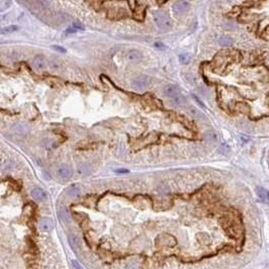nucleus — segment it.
I'll return each instance as SVG.
<instances>
[{
    "label": "nucleus",
    "instance_id": "obj_1",
    "mask_svg": "<svg viewBox=\"0 0 269 269\" xmlns=\"http://www.w3.org/2000/svg\"><path fill=\"white\" fill-rule=\"evenodd\" d=\"M154 20L156 23V26L162 30H169L172 29V20L165 12L158 11L154 14Z\"/></svg>",
    "mask_w": 269,
    "mask_h": 269
},
{
    "label": "nucleus",
    "instance_id": "obj_2",
    "mask_svg": "<svg viewBox=\"0 0 269 269\" xmlns=\"http://www.w3.org/2000/svg\"><path fill=\"white\" fill-rule=\"evenodd\" d=\"M150 84H151V80L146 75H140V76L135 77L131 82L132 88L137 91L146 90L150 86Z\"/></svg>",
    "mask_w": 269,
    "mask_h": 269
},
{
    "label": "nucleus",
    "instance_id": "obj_3",
    "mask_svg": "<svg viewBox=\"0 0 269 269\" xmlns=\"http://www.w3.org/2000/svg\"><path fill=\"white\" fill-rule=\"evenodd\" d=\"M163 93H164V95L166 96V97L170 99V98L175 97V96H177V95H179V94H180V90H179V88H178V86H177V85L169 84V85L165 86V87H164Z\"/></svg>",
    "mask_w": 269,
    "mask_h": 269
},
{
    "label": "nucleus",
    "instance_id": "obj_4",
    "mask_svg": "<svg viewBox=\"0 0 269 269\" xmlns=\"http://www.w3.org/2000/svg\"><path fill=\"white\" fill-rule=\"evenodd\" d=\"M188 7H189L188 1H186V0H180V1H177L173 5L172 9H173L174 13H176V14H182V13L187 11Z\"/></svg>",
    "mask_w": 269,
    "mask_h": 269
},
{
    "label": "nucleus",
    "instance_id": "obj_5",
    "mask_svg": "<svg viewBox=\"0 0 269 269\" xmlns=\"http://www.w3.org/2000/svg\"><path fill=\"white\" fill-rule=\"evenodd\" d=\"M57 174H58V176H59L61 179L67 180V179H70L71 178V176H72V174H73V172H72V169L69 167V166L63 165V166H61V167L57 170Z\"/></svg>",
    "mask_w": 269,
    "mask_h": 269
},
{
    "label": "nucleus",
    "instance_id": "obj_6",
    "mask_svg": "<svg viewBox=\"0 0 269 269\" xmlns=\"http://www.w3.org/2000/svg\"><path fill=\"white\" fill-rule=\"evenodd\" d=\"M30 194H32V198L35 200H37L38 202L45 201L47 199V193L41 188H34L32 190V192H30Z\"/></svg>",
    "mask_w": 269,
    "mask_h": 269
},
{
    "label": "nucleus",
    "instance_id": "obj_7",
    "mask_svg": "<svg viewBox=\"0 0 269 269\" xmlns=\"http://www.w3.org/2000/svg\"><path fill=\"white\" fill-rule=\"evenodd\" d=\"M256 194L262 202L269 204V190L265 189L264 187H257Z\"/></svg>",
    "mask_w": 269,
    "mask_h": 269
},
{
    "label": "nucleus",
    "instance_id": "obj_8",
    "mask_svg": "<svg viewBox=\"0 0 269 269\" xmlns=\"http://www.w3.org/2000/svg\"><path fill=\"white\" fill-rule=\"evenodd\" d=\"M172 106L174 107H180V106H183V105L186 104V98L184 97L182 94H179V95L175 96L173 98H170V101H169Z\"/></svg>",
    "mask_w": 269,
    "mask_h": 269
},
{
    "label": "nucleus",
    "instance_id": "obj_9",
    "mask_svg": "<svg viewBox=\"0 0 269 269\" xmlns=\"http://www.w3.org/2000/svg\"><path fill=\"white\" fill-rule=\"evenodd\" d=\"M142 58H143L142 54L139 51H137V50H131L127 54V59L130 62H139L140 60H142Z\"/></svg>",
    "mask_w": 269,
    "mask_h": 269
},
{
    "label": "nucleus",
    "instance_id": "obj_10",
    "mask_svg": "<svg viewBox=\"0 0 269 269\" xmlns=\"http://www.w3.org/2000/svg\"><path fill=\"white\" fill-rule=\"evenodd\" d=\"M34 66L38 69V70H41V69L45 68L47 66L45 57H43L41 55H38V56L34 59Z\"/></svg>",
    "mask_w": 269,
    "mask_h": 269
},
{
    "label": "nucleus",
    "instance_id": "obj_11",
    "mask_svg": "<svg viewBox=\"0 0 269 269\" xmlns=\"http://www.w3.org/2000/svg\"><path fill=\"white\" fill-rule=\"evenodd\" d=\"M59 218H60V220L62 221L63 223H65V224H69V223H70V221H71L70 213H69L67 209H65V207H62V209H60V210H59Z\"/></svg>",
    "mask_w": 269,
    "mask_h": 269
},
{
    "label": "nucleus",
    "instance_id": "obj_12",
    "mask_svg": "<svg viewBox=\"0 0 269 269\" xmlns=\"http://www.w3.org/2000/svg\"><path fill=\"white\" fill-rule=\"evenodd\" d=\"M38 228L41 232H48L52 229V224L51 221L48 220V219H43V220L40 221L38 223Z\"/></svg>",
    "mask_w": 269,
    "mask_h": 269
},
{
    "label": "nucleus",
    "instance_id": "obj_13",
    "mask_svg": "<svg viewBox=\"0 0 269 269\" xmlns=\"http://www.w3.org/2000/svg\"><path fill=\"white\" fill-rule=\"evenodd\" d=\"M233 43H234L233 38L228 37V35H222V37L219 38V44L223 47H230L233 45Z\"/></svg>",
    "mask_w": 269,
    "mask_h": 269
},
{
    "label": "nucleus",
    "instance_id": "obj_14",
    "mask_svg": "<svg viewBox=\"0 0 269 269\" xmlns=\"http://www.w3.org/2000/svg\"><path fill=\"white\" fill-rule=\"evenodd\" d=\"M19 27L17 26H7L5 27L0 29V35H7V34H12V32L18 30Z\"/></svg>",
    "mask_w": 269,
    "mask_h": 269
},
{
    "label": "nucleus",
    "instance_id": "obj_15",
    "mask_svg": "<svg viewBox=\"0 0 269 269\" xmlns=\"http://www.w3.org/2000/svg\"><path fill=\"white\" fill-rule=\"evenodd\" d=\"M80 193V187L78 185H72L71 187H69V189L67 191V194L71 197H76L78 196Z\"/></svg>",
    "mask_w": 269,
    "mask_h": 269
},
{
    "label": "nucleus",
    "instance_id": "obj_16",
    "mask_svg": "<svg viewBox=\"0 0 269 269\" xmlns=\"http://www.w3.org/2000/svg\"><path fill=\"white\" fill-rule=\"evenodd\" d=\"M69 243L72 248H77L80 245V240L76 235H70L69 236Z\"/></svg>",
    "mask_w": 269,
    "mask_h": 269
},
{
    "label": "nucleus",
    "instance_id": "obj_17",
    "mask_svg": "<svg viewBox=\"0 0 269 269\" xmlns=\"http://www.w3.org/2000/svg\"><path fill=\"white\" fill-rule=\"evenodd\" d=\"M179 61L181 64H187L190 61V56L188 54H181L179 56Z\"/></svg>",
    "mask_w": 269,
    "mask_h": 269
},
{
    "label": "nucleus",
    "instance_id": "obj_18",
    "mask_svg": "<svg viewBox=\"0 0 269 269\" xmlns=\"http://www.w3.org/2000/svg\"><path fill=\"white\" fill-rule=\"evenodd\" d=\"M73 27L77 30H85V26L81 23H79V21H75L73 23Z\"/></svg>",
    "mask_w": 269,
    "mask_h": 269
},
{
    "label": "nucleus",
    "instance_id": "obj_19",
    "mask_svg": "<svg viewBox=\"0 0 269 269\" xmlns=\"http://www.w3.org/2000/svg\"><path fill=\"white\" fill-rule=\"evenodd\" d=\"M51 48L53 49V50H55V51H58V52H60V53H66V49L65 48H63V47H61V46H57V45H53Z\"/></svg>",
    "mask_w": 269,
    "mask_h": 269
},
{
    "label": "nucleus",
    "instance_id": "obj_20",
    "mask_svg": "<svg viewBox=\"0 0 269 269\" xmlns=\"http://www.w3.org/2000/svg\"><path fill=\"white\" fill-rule=\"evenodd\" d=\"M71 264H72V267L74 269H82V266L80 265V263L78 261H76V260H72Z\"/></svg>",
    "mask_w": 269,
    "mask_h": 269
},
{
    "label": "nucleus",
    "instance_id": "obj_21",
    "mask_svg": "<svg viewBox=\"0 0 269 269\" xmlns=\"http://www.w3.org/2000/svg\"><path fill=\"white\" fill-rule=\"evenodd\" d=\"M78 171H79V173H81V174L87 173V172H88V167L86 165H80L79 168H78Z\"/></svg>",
    "mask_w": 269,
    "mask_h": 269
},
{
    "label": "nucleus",
    "instance_id": "obj_22",
    "mask_svg": "<svg viewBox=\"0 0 269 269\" xmlns=\"http://www.w3.org/2000/svg\"><path fill=\"white\" fill-rule=\"evenodd\" d=\"M206 136H207V139H209V140L217 141V135H216L213 132H209V133H207Z\"/></svg>",
    "mask_w": 269,
    "mask_h": 269
},
{
    "label": "nucleus",
    "instance_id": "obj_23",
    "mask_svg": "<svg viewBox=\"0 0 269 269\" xmlns=\"http://www.w3.org/2000/svg\"><path fill=\"white\" fill-rule=\"evenodd\" d=\"M76 32H77V29H75L74 27H72V26L71 27H68V29L65 30L66 34H75Z\"/></svg>",
    "mask_w": 269,
    "mask_h": 269
},
{
    "label": "nucleus",
    "instance_id": "obj_24",
    "mask_svg": "<svg viewBox=\"0 0 269 269\" xmlns=\"http://www.w3.org/2000/svg\"><path fill=\"white\" fill-rule=\"evenodd\" d=\"M192 96H193V98H194V99H195V101H197V102H198V103H199V105H200V106H201V107H204V104H203V103H202V101L200 100V99H199L198 97H196V96H195V95H192Z\"/></svg>",
    "mask_w": 269,
    "mask_h": 269
},
{
    "label": "nucleus",
    "instance_id": "obj_25",
    "mask_svg": "<svg viewBox=\"0 0 269 269\" xmlns=\"http://www.w3.org/2000/svg\"><path fill=\"white\" fill-rule=\"evenodd\" d=\"M115 172H118V173H129V170L127 169H118V170H116Z\"/></svg>",
    "mask_w": 269,
    "mask_h": 269
}]
</instances>
